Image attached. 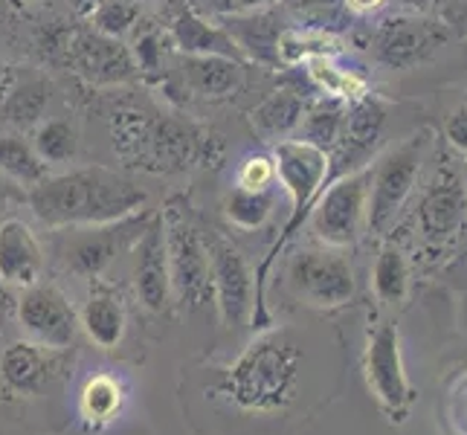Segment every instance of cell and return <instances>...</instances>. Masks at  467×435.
Segmentation results:
<instances>
[{
	"mask_svg": "<svg viewBox=\"0 0 467 435\" xmlns=\"http://www.w3.org/2000/svg\"><path fill=\"white\" fill-rule=\"evenodd\" d=\"M343 372H326L311 337L294 326H267L227 366L183 375V412L203 435H291L340 392Z\"/></svg>",
	"mask_w": 467,
	"mask_h": 435,
	"instance_id": "obj_1",
	"label": "cell"
},
{
	"mask_svg": "<svg viewBox=\"0 0 467 435\" xmlns=\"http://www.w3.org/2000/svg\"><path fill=\"white\" fill-rule=\"evenodd\" d=\"M146 189L117 169L85 166L64 174H47L38 186L26 189V203L44 227L78 230L114 223L146 209Z\"/></svg>",
	"mask_w": 467,
	"mask_h": 435,
	"instance_id": "obj_2",
	"label": "cell"
},
{
	"mask_svg": "<svg viewBox=\"0 0 467 435\" xmlns=\"http://www.w3.org/2000/svg\"><path fill=\"white\" fill-rule=\"evenodd\" d=\"M108 128L122 163L151 174L192 169L206 154V145L213 142L192 122L140 102H119L110 108Z\"/></svg>",
	"mask_w": 467,
	"mask_h": 435,
	"instance_id": "obj_3",
	"label": "cell"
},
{
	"mask_svg": "<svg viewBox=\"0 0 467 435\" xmlns=\"http://www.w3.org/2000/svg\"><path fill=\"white\" fill-rule=\"evenodd\" d=\"M432 151H436V131L430 125H421L372 160L366 233H375L380 238L389 233V227L404 212V206L412 201L418 177L430 163Z\"/></svg>",
	"mask_w": 467,
	"mask_h": 435,
	"instance_id": "obj_4",
	"label": "cell"
},
{
	"mask_svg": "<svg viewBox=\"0 0 467 435\" xmlns=\"http://www.w3.org/2000/svg\"><path fill=\"white\" fill-rule=\"evenodd\" d=\"M166 238V259L171 276V299L183 311H201L213 302V279H209V255L201 223L192 215L186 198L174 195L160 209Z\"/></svg>",
	"mask_w": 467,
	"mask_h": 435,
	"instance_id": "obj_5",
	"label": "cell"
},
{
	"mask_svg": "<svg viewBox=\"0 0 467 435\" xmlns=\"http://www.w3.org/2000/svg\"><path fill=\"white\" fill-rule=\"evenodd\" d=\"M368 181L372 166L348 171L346 166L331 160V174L317 201L311 203L308 227L317 244L326 247H354L366 233V209H368Z\"/></svg>",
	"mask_w": 467,
	"mask_h": 435,
	"instance_id": "obj_6",
	"label": "cell"
},
{
	"mask_svg": "<svg viewBox=\"0 0 467 435\" xmlns=\"http://www.w3.org/2000/svg\"><path fill=\"white\" fill-rule=\"evenodd\" d=\"M285 285L302 308L311 311H340L358 299V273L340 247H299L287 259Z\"/></svg>",
	"mask_w": 467,
	"mask_h": 435,
	"instance_id": "obj_7",
	"label": "cell"
},
{
	"mask_svg": "<svg viewBox=\"0 0 467 435\" xmlns=\"http://www.w3.org/2000/svg\"><path fill=\"white\" fill-rule=\"evenodd\" d=\"M363 375L380 412L392 424H404L412 404L418 400L415 386L407 378L404 354H400V334L392 319H375L366 334Z\"/></svg>",
	"mask_w": 467,
	"mask_h": 435,
	"instance_id": "obj_8",
	"label": "cell"
},
{
	"mask_svg": "<svg viewBox=\"0 0 467 435\" xmlns=\"http://www.w3.org/2000/svg\"><path fill=\"white\" fill-rule=\"evenodd\" d=\"M209 279H213V302L223 331H241L253 326L255 314V270L227 235L203 230Z\"/></svg>",
	"mask_w": 467,
	"mask_h": 435,
	"instance_id": "obj_9",
	"label": "cell"
},
{
	"mask_svg": "<svg viewBox=\"0 0 467 435\" xmlns=\"http://www.w3.org/2000/svg\"><path fill=\"white\" fill-rule=\"evenodd\" d=\"M467 221V183L453 163H444L430 177L415 209V233L427 247H447Z\"/></svg>",
	"mask_w": 467,
	"mask_h": 435,
	"instance_id": "obj_10",
	"label": "cell"
},
{
	"mask_svg": "<svg viewBox=\"0 0 467 435\" xmlns=\"http://www.w3.org/2000/svg\"><path fill=\"white\" fill-rule=\"evenodd\" d=\"M151 215H154V209H140V212L128 215L122 221H114V223L73 230L76 235L61 250L64 264H67L70 273H76V276H82V279L102 276L117 255L128 253L137 244V238L142 235V230H146Z\"/></svg>",
	"mask_w": 467,
	"mask_h": 435,
	"instance_id": "obj_11",
	"label": "cell"
},
{
	"mask_svg": "<svg viewBox=\"0 0 467 435\" xmlns=\"http://www.w3.org/2000/svg\"><path fill=\"white\" fill-rule=\"evenodd\" d=\"M18 326L26 340L53 351H67L78 334V311L50 282H36L18 296Z\"/></svg>",
	"mask_w": 467,
	"mask_h": 435,
	"instance_id": "obj_12",
	"label": "cell"
},
{
	"mask_svg": "<svg viewBox=\"0 0 467 435\" xmlns=\"http://www.w3.org/2000/svg\"><path fill=\"white\" fill-rule=\"evenodd\" d=\"M64 53H67L73 73L85 78L90 88H125L140 76L128 44L108 38L96 29L70 32Z\"/></svg>",
	"mask_w": 467,
	"mask_h": 435,
	"instance_id": "obj_13",
	"label": "cell"
},
{
	"mask_svg": "<svg viewBox=\"0 0 467 435\" xmlns=\"http://www.w3.org/2000/svg\"><path fill=\"white\" fill-rule=\"evenodd\" d=\"M447 41L444 26L424 18H386L375 26L368 50L386 70H410Z\"/></svg>",
	"mask_w": 467,
	"mask_h": 435,
	"instance_id": "obj_14",
	"label": "cell"
},
{
	"mask_svg": "<svg viewBox=\"0 0 467 435\" xmlns=\"http://www.w3.org/2000/svg\"><path fill=\"white\" fill-rule=\"evenodd\" d=\"M61 354L32 340H15L0 351V398L29 400L41 398L64 372Z\"/></svg>",
	"mask_w": 467,
	"mask_h": 435,
	"instance_id": "obj_15",
	"label": "cell"
},
{
	"mask_svg": "<svg viewBox=\"0 0 467 435\" xmlns=\"http://www.w3.org/2000/svg\"><path fill=\"white\" fill-rule=\"evenodd\" d=\"M131 253H134V290L140 305L151 314H166L174 299H171V276H169L166 238H163L160 212L151 215Z\"/></svg>",
	"mask_w": 467,
	"mask_h": 435,
	"instance_id": "obj_16",
	"label": "cell"
},
{
	"mask_svg": "<svg viewBox=\"0 0 467 435\" xmlns=\"http://www.w3.org/2000/svg\"><path fill=\"white\" fill-rule=\"evenodd\" d=\"M44 264V247L29 223L21 218L0 221V282L24 290L41 282Z\"/></svg>",
	"mask_w": 467,
	"mask_h": 435,
	"instance_id": "obj_17",
	"label": "cell"
},
{
	"mask_svg": "<svg viewBox=\"0 0 467 435\" xmlns=\"http://www.w3.org/2000/svg\"><path fill=\"white\" fill-rule=\"evenodd\" d=\"M88 299L85 308L78 314V326L88 334V340L102 348V351H117L122 343L125 328H128V311H125V299L119 294V287L108 285L102 276L88 279Z\"/></svg>",
	"mask_w": 467,
	"mask_h": 435,
	"instance_id": "obj_18",
	"label": "cell"
},
{
	"mask_svg": "<svg viewBox=\"0 0 467 435\" xmlns=\"http://www.w3.org/2000/svg\"><path fill=\"white\" fill-rule=\"evenodd\" d=\"M183 88L209 102H223L244 85V61L223 56H183L177 64Z\"/></svg>",
	"mask_w": 467,
	"mask_h": 435,
	"instance_id": "obj_19",
	"label": "cell"
},
{
	"mask_svg": "<svg viewBox=\"0 0 467 435\" xmlns=\"http://www.w3.org/2000/svg\"><path fill=\"white\" fill-rule=\"evenodd\" d=\"M169 38L181 56H223L247 61L244 53L238 50L235 38L230 36V29L195 9H183L181 15H174Z\"/></svg>",
	"mask_w": 467,
	"mask_h": 435,
	"instance_id": "obj_20",
	"label": "cell"
},
{
	"mask_svg": "<svg viewBox=\"0 0 467 435\" xmlns=\"http://www.w3.org/2000/svg\"><path fill=\"white\" fill-rule=\"evenodd\" d=\"M410 259L400 241L395 235H383L372 270V290L383 311L404 308V302L410 299Z\"/></svg>",
	"mask_w": 467,
	"mask_h": 435,
	"instance_id": "obj_21",
	"label": "cell"
},
{
	"mask_svg": "<svg viewBox=\"0 0 467 435\" xmlns=\"http://www.w3.org/2000/svg\"><path fill=\"white\" fill-rule=\"evenodd\" d=\"M302 114H305L302 96L291 88H279L250 110V125L265 142H282L296 137Z\"/></svg>",
	"mask_w": 467,
	"mask_h": 435,
	"instance_id": "obj_22",
	"label": "cell"
},
{
	"mask_svg": "<svg viewBox=\"0 0 467 435\" xmlns=\"http://www.w3.org/2000/svg\"><path fill=\"white\" fill-rule=\"evenodd\" d=\"M4 102H0V114L18 131H36L47 117V105H50V82L41 76H29L18 85H9L4 90Z\"/></svg>",
	"mask_w": 467,
	"mask_h": 435,
	"instance_id": "obj_23",
	"label": "cell"
},
{
	"mask_svg": "<svg viewBox=\"0 0 467 435\" xmlns=\"http://www.w3.org/2000/svg\"><path fill=\"white\" fill-rule=\"evenodd\" d=\"M346 50L343 41L317 26H294L279 32L276 38V61L285 67H299L311 58H337Z\"/></svg>",
	"mask_w": 467,
	"mask_h": 435,
	"instance_id": "obj_24",
	"label": "cell"
},
{
	"mask_svg": "<svg viewBox=\"0 0 467 435\" xmlns=\"http://www.w3.org/2000/svg\"><path fill=\"white\" fill-rule=\"evenodd\" d=\"M346 117H348V102L337 99V96L322 93L319 99H314L311 105H305V114H302L296 137L331 151L343 137Z\"/></svg>",
	"mask_w": 467,
	"mask_h": 435,
	"instance_id": "obj_25",
	"label": "cell"
},
{
	"mask_svg": "<svg viewBox=\"0 0 467 435\" xmlns=\"http://www.w3.org/2000/svg\"><path fill=\"white\" fill-rule=\"evenodd\" d=\"M0 174L9 177L15 186L32 189L50 174V166L21 134H0Z\"/></svg>",
	"mask_w": 467,
	"mask_h": 435,
	"instance_id": "obj_26",
	"label": "cell"
},
{
	"mask_svg": "<svg viewBox=\"0 0 467 435\" xmlns=\"http://www.w3.org/2000/svg\"><path fill=\"white\" fill-rule=\"evenodd\" d=\"M273 206H276V192L265 189V192H255V189H244V186H233L223 198V218L230 221V227L235 230H262L267 218L273 215Z\"/></svg>",
	"mask_w": 467,
	"mask_h": 435,
	"instance_id": "obj_27",
	"label": "cell"
},
{
	"mask_svg": "<svg viewBox=\"0 0 467 435\" xmlns=\"http://www.w3.org/2000/svg\"><path fill=\"white\" fill-rule=\"evenodd\" d=\"M29 142L47 166L73 163L78 154V128L73 119H64V117L44 119L41 125H36Z\"/></svg>",
	"mask_w": 467,
	"mask_h": 435,
	"instance_id": "obj_28",
	"label": "cell"
},
{
	"mask_svg": "<svg viewBox=\"0 0 467 435\" xmlns=\"http://www.w3.org/2000/svg\"><path fill=\"white\" fill-rule=\"evenodd\" d=\"M122 409V386L110 375H96L85 383L82 395H78V412L93 430L108 427Z\"/></svg>",
	"mask_w": 467,
	"mask_h": 435,
	"instance_id": "obj_29",
	"label": "cell"
},
{
	"mask_svg": "<svg viewBox=\"0 0 467 435\" xmlns=\"http://www.w3.org/2000/svg\"><path fill=\"white\" fill-rule=\"evenodd\" d=\"M305 67H308L311 85L319 88V93H326V96L354 102V99H360L363 93H368L366 78L354 70H343L334 58H311Z\"/></svg>",
	"mask_w": 467,
	"mask_h": 435,
	"instance_id": "obj_30",
	"label": "cell"
},
{
	"mask_svg": "<svg viewBox=\"0 0 467 435\" xmlns=\"http://www.w3.org/2000/svg\"><path fill=\"white\" fill-rule=\"evenodd\" d=\"M88 21H90V29L102 32V36L125 41L140 24V4L137 0H102V4L90 12Z\"/></svg>",
	"mask_w": 467,
	"mask_h": 435,
	"instance_id": "obj_31",
	"label": "cell"
},
{
	"mask_svg": "<svg viewBox=\"0 0 467 435\" xmlns=\"http://www.w3.org/2000/svg\"><path fill=\"white\" fill-rule=\"evenodd\" d=\"M282 0H195V12L206 15V18L227 21V18H244V15H259L279 6Z\"/></svg>",
	"mask_w": 467,
	"mask_h": 435,
	"instance_id": "obj_32",
	"label": "cell"
},
{
	"mask_svg": "<svg viewBox=\"0 0 467 435\" xmlns=\"http://www.w3.org/2000/svg\"><path fill=\"white\" fill-rule=\"evenodd\" d=\"M128 50H131V56H134V64H137L140 76H157L160 70H163L166 47H163V36H160L157 29L140 32Z\"/></svg>",
	"mask_w": 467,
	"mask_h": 435,
	"instance_id": "obj_33",
	"label": "cell"
},
{
	"mask_svg": "<svg viewBox=\"0 0 467 435\" xmlns=\"http://www.w3.org/2000/svg\"><path fill=\"white\" fill-rule=\"evenodd\" d=\"M235 183L244 189L265 192L276 186V169H273V157L270 154H250L244 163H241Z\"/></svg>",
	"mask_w": 467,
	"mask_h": 435,
	"instance_id": "obj_34",
	"label": "cell"
},
{
	"mask_svg": "<svg viewBox=\"0 0 467 435\" xmlns=\"http://www.w3.org/2000/svg\"><path fill=\"white\" fill-rule=\"evenodd\" d=\"M441 134H444L450 149L459 151V154H467V93L444 110Z\"/></svg>",
	"mask_w": 467,
	"mask_h": 435,
	"instance_id": "obj_35",
	"label": "cell"
},
{
	"mask_svg": "<svg viewBox=\"0 0 467 435\" xmlns=\"http://www.w3.org/2000/svg\"><path fill=\"white\" fill-rule=\"evenodd\" d=\"M343 0H291V6L296 12H305V15H322V12H331L334 6H340Z\"/></svg>",
	"mask_w": 467,
	"mask_h": 435,
	"instance_id": "obj_36",
	"label": "cell"
},
{
	"mask_svg": "<svg viewBox=\"0 0 467 435\" xmlns=\"http://www.w3.org/2000/svg\"><path fill=\"white\" fill-rule=\"evenodd\" d=\"M346 4V9H351L354 15H372V12H378L386 0H343Z\"/></svg>",
	"mask_w": 467,
	"mask_h": 435,
	"instance_id": "obj_37",
	"label": "cell"
},
{
	"mask_svg": "<svg viewBox=\"0 0 467 435\" xmlns=\"http://www.w3.org/2000/svg\"><path fill=\"white\" fill-rule=\"evenodd\" d=\"M18 189H21V186H15V183L9 181V177L0 174V212H4V209H6L15 198H18Z\"/></svg>",
	"mask_w": 467,
	"mask_h": 435,
	"instance_id": "obj_38",
	"label": "cell"
},
{
	"mask_svg": "<svg viewBox=\"0 0 467 435\" xmlns=\"http://www.w3.org/2000/svg\"><path fill=\"white\" fill-rule=\"evenodd\" d=\"M99 4H102V0H67V6L78 15V18H90V12Z\"/></svg>",
	"mask_w": 467,
	"mask_h": 435,
	"instance_id": "obj_39",
	"label": "cell"
},
{
	"mask_svg": "<svg viewBox=\"0 0 467 435\" xmlns=\"http://www.w3.org/2000/svg\"><path fill=\"white\" fill-rule=\"evenodd\" d=\"M9 88V67L4 61H0V93H4Z\"/></svg>",
	"mask_w": 467,
	"mask_h": 435,
	"instance_id": "obj_40",
	"label": "cell"
},
{
	"mask_svg": "<svg viewBox=\"0 0 467 435\" xmlns=\"http://www.w3.org/2000/svg\"><path fill=\"white\" fill-rule=\"evenodd\" d=\"M0 334H4V305H0Z\"/></svg>",
	"mask_w": 467,
	"mask_h": 435,
	"instance_id": "obj_41",
	"label": "cell"
},
{
	"mask_svg": "<svg viewBox=\"0 0 467 435\" xmlns=\"http://www.w3.org/2000/svg\"><path fill=\"white\" fill-rule=\"evenodd\" d=\"M137 4H151V0H137Z\"/></svg>",
	"mask_w": 467,
	"mask_h": 435,
	"instance_id": "obj_42",
	"label": "cell"
}]
</instances>
